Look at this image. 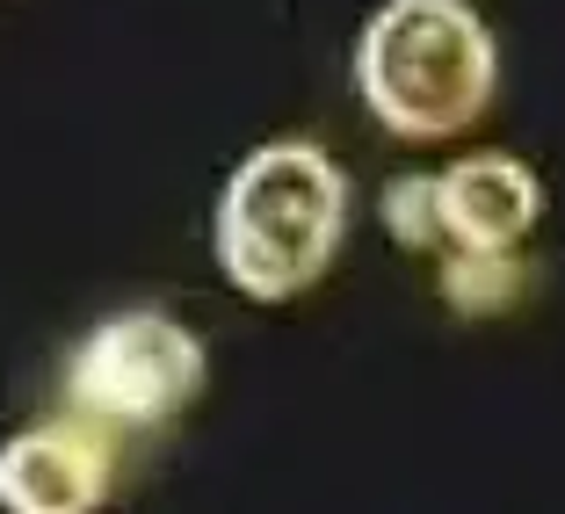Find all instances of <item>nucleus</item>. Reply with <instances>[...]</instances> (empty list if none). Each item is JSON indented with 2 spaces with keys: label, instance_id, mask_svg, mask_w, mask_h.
I'll list each match as a JSON object with an SVG mask.
<instances>
[{
  "label": "nucleus",
  "instance_id": "obj_1",
  "mask_svg": "<svg viewBox=\"0 0 565 514\" xmlns=\"http://www.w3.org/2000/svg\"><path fill=\"white\" fill-rule=\"evenodd\" d=\"M341 233H349V182L305 138L254 146L233 167L211 217L217 268L254 304H282L312 290L327 276V261L341 254Z\"/></svg>",
  "mask_w": 565,
  "mask_h": 514
},
{
  "label": "nucleus",
  "instance_id": "obj_2",
  "mask_svg": "<svg viewBox=\"0 0 565 514\" xmlns=\"http://www.w3.org/2000/svg\"><path fill=\"white\" fill-rule=\"evenodd\" d=\"M500 81L493 30L465 0H384L355 44V95L392 138H457Z\"/></svg>",
  "mask_w": 565,
  "mask_h": 514
},
{
  "label": "nucleus",
  "instance_id": "obj_3",
  "mask_svg": "<svg viewBox=\"0 0 565 514\" xmlns=\"http://www.w3.org/2000/svg\"><path fill=\"white\" fill-rule=\"evenodd\" d=\"M66 392L81 414L117 420V428H152L182 414L203 392V349L182 319L167 312H124L102 319L66 363Z\"/></svg>",
  "mask_w": 565,
  "mask_h": 514
},
{
  "label": "nucleus",
  "instance_id": "obj_4",
  "mask_svg": "<svg viewBox=\"0 0 565 514\" xmlns=\"http://www.w3.org/2000/svg\"><path fill=\"white\" fill-rule=\"evenodd\" d=\"M109 493V449L81 420L22 428L0 449V507L15 514H87Z\"/></svg>",
  "mask_w": 565,
  "mask_h": 514
},
{
  "label": "nucleus",
  "instance_id": "obj_5",
  "mask_svg": "<svg viewBox=\"0 0 565 514\" xmlns=\"http://www.w3.org/2000/svg\"><path fill=\"white\" fill-rule=\"evenodd\" d=\"M544 217V189L508 152H471L443 174V239L457 247H522Z\"/></svg>",
  "mask_w": 565,
  "mask_h": 514
},
{
  "label": "nucleus",
  "instance_id": "obj_6",
  "mask_svg": "<svg viewBox=\"0 0 565 514\" xmlns=\"http://www.w3.org/2000/svg\"><path fill=\"white\" fill-rule=\"evenodd\" d=\"M522 276L530 268L515 261V247H457L443 261V298L457 312H500L522 298Z\"/></svg>",
  "mask_w": 565,
  "mask_h": 514
},
{
  "label": "nucleus",
  "instance_id": "obj_7",
  "mask_svg": "<svg viewBox=\"0 0 565 514\" xmlns=\"http://www.w3.org/2000/svg\"><path fill=\"white\" fill-rule=\"evenodd\" d=\"M384 225L399 247H435L443 239V174H406L384 189Z\"/></svg>",
  "mask_w": 565,
  "mask_h": 514
}]
</instances>
